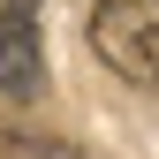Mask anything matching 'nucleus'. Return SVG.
<instances>
[{
    "mask_svg": "<svg viewBox=\"0 0 159 159\" xmlns=\"http://www.w3.org/2000/svg\"><path fill=\"white\" fill-rule=\"evenodd\" d=\"M91 46L114 76L159 91V0H98L91 8Z\"/></svg>",
    "mask_w": 159,
    "mask_h": 159,
    "instance_id": "nucleus-1",
    "label": "nucleus"
},
{
    "mask_svg": "<svg viewBox=\"0 0 159 159\" xmlns=\"http://www.w3.org/2000/svg\"><path fill=\"white\" fill-rule=\"evenodd\" d=\"M46 91V53H38V0H0V98Z\"/></svg>",
    "mask_w": 159,
    "mask_h": 159,
    "instance_id": "nucleus-2",
    "label": "nucleus"
}]
</instances>
